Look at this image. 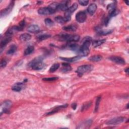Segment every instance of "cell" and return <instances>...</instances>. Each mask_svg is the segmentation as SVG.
Wrapping results in <instances>:
<instances>
[{
	"label": "cell",
	"mask_w": 129,
	"mask_h": 129,
	"mask_svg": "<svg viewBox=\"0 0 129 129\" xmlns=\"http://www.w3.org/2000/svg\"><path fill=\"white\" fill-rule=\"evenodd\" d=\"M91 39L90 37H86L84 41L82 46L80 48L77 53L81 57L87 56L89 54V47L91 44Z\"/></svg>",
	"instance_id": "cell-1"
},
{
	"label": "cell",
	"mask_w": 129,
	"mask_h": 129,
	"mask_svg": "<svg viewBox=\"0 0 129 129\" xmlns=\"http://www.w3.org/2000/svg\"><path fill=\"white\" fill-rule=\"evenodd\" d=\"M97 10V5L95 4H91L87 8V12L90 15H92Z\"/></svg>",
	"instance_id": "cell-13"
},
{
	"label": "cell",
	"mask_w": 129,
	"mask_h": 129,
	"mask_svg": "<svg viewBox=\"0 0 129 129\" xmlns=\"http://www.w3.org/2000/svg\"><path fill=\"white\" fill-rule=\"evenodd\" d=\"M59 67H60V64H58V63L54 64L50 68L49 72H50V73H53V72H55L59 68Z\"/></svg>",
	"instance_id": "cell-29"
},
{
	"label": "cell",
	"mask_w": 129,
	"mask_h": 129,
	"mask_svg": "<svg viewBox=\"0 0 129 129\" xmlns=\"http://www.w3.org/2000/svg\"><path fill=\"white\" fill-rule=\"evenodd\" d=\"M125 72L127 73V74H129V68H126V69H125Z\"/></svg>",
	"instance_id": "cell-41"
},
{
	"label": "cell",
	"mask_w": 129,
	"mask_h": 129,
	"mask_svg": "<svg viewBox=\"0 0 129 129\" xmlns=\"http://www.w3.org/2000/svg\"><path fill=\"white\" fill-rule=\"evenodd\" d=\"M17 50V47L15 46V45H12L9 48V49L7 51V55H11L14 54L16 51Z\"/></svg>",
	"instance_id": "cell-28"
},
{
	"label": "cell",
	"mask_w": 129,
	"mask_h": 129,
	"mask_svg": "<svg viewBox=\"0 0 129 129\" xmlns=\"http://www.w3.org/2000/svg\"><path fill=\"white\" fill-rule=\"evenodd\" d=\"M38 13L40 15H47L52 14L54 13L48 7L41 8L39 9L38 10Z\"/></svg>",
	"instance_id": "cell-10"
},
{
	"label": "cell",
	"mask_w": 129,
	"mask_h": 129,
	"mask_svg": "<svg viewBox=\"0 0 129 129\" xmlns=\"http://www.w3.org/2000/svg\"><path fill=\"white\" fill-rule=\"evenodd\" d=\"M58 78L57 77H51V78H43L42 80L46 81H56L57 79Z\"/></svg>",
	"instance_id": "cell-36"
},
{
	"label": "cell",
	"mask_w": 129,
	"mask_h": 129,
	"mask_svg": "<svg viewBox=\"0 0 129 129\" xmlns=\"http://www.w3.org/2000/svg\"><path fill=\"white\" fill-rule=\"evenodd\" d=\"M12 40V38L11 37H9V36H6V37L5 38H4V40H2L1 41V52L2 51V49L7 46V44L9 43L11 40Z\"/></svg>",
	"instance_id": "cell-12"
},
{
	"label": "cell",
	"mask_w": 129,
	"mask_h": 129,
	"mask_svg": "<svg viewBox=\"0 0 129 129\" xmlns=\"http://www.w3.org/2000/svg\"><path fill=\"white\" fill-rule=\"evenodd\" d=\"M110 19H111V17L108 16L107 17H106L105 19V20H104V24L105 26H107V24H108L109 22V20H110Z\"/></svg>",
	"instance_id": "cell-39"
},
{
	"label": "cell",
	"mask_w": 129,
	"mask_h": 129,
	"mask_svg": "<svg viewBox=\"0 0 129 129\" xmlns=\"http://www.w3.org/2000/svg\"><path fill=\"white\" fill-rule=\"evenodd\" d=\"M102 59V57L100 55H95L93 56H92L90 57L89 58V60L90 61L92 62H99Z\"/></svg>",
	"instance_id": "cell-25"
},
{
	"label": "cell",
	"mask_w": 129,
	"mask_h": 129,
	"mask_svg": "<svg viewBox=\"0 0 129 129\" xmlns=\"http://www.w3.org/2000/svg\"><path fill=\"white\" fill-rule=\"evenodd\" d=\"M24 86L23 84L22 83H17L16 84L13 86L12 89L14 91L16 92H19L22 90V89H23V87Z\"/></svg>",
	"instance_id": "cell-14"
},
{
	"label": "cell",
	"mask_w": 129,
	"mask_h": 129,
	"mask_svg": "<svg viewBox=\"0 0 129 129\" xmlns=\"http://www.w3.org/2000/svg\"><path fill=\"white\" fill-rule=\"evenodd\" d=\"M112 32L111 30H102L101 29H99L97 31V33L99 35H106Z\"/></svg>",
	"instance_id": "cell-30"
},
{
	"label": "cell",
	"mask_w": 129,
	"mask_h": 129,
	"mask_svg": "<svg viewBox=\"0 0 129 129\" xmlns=\"http://www.w3.org/2000/svg\"><path fill=\"white\" fill-rule=\"evenodd\" d=\"M12 104L10 100H6L4 101L2 105V111L1 112V114L3 112L5 113H9V109L11 106Z\"/></svg>",
	"instance_id": "cell-8"
},
{
	"label": "cell",
	"mask_w": 129,
	"mask_h": 129,
	"mask_svg": "<svg viewBox=\"0 0 129 129\" xmlns=\"http://www.w3.org/2000/svg\"><path fill=\"white\" fill-rule=\"evenodd\" d=\"M45 66V64L42 62V59L39 56L35 58L30 63V66L31 68L35 70H40L42 69Z\"/></svg>",
	"instance_id": "cell-3"
},
{
	"label": "cell",
	"mask_w": 129,
	"mask_h": 129,
	"mask_svg": "<svg viewBox=\"0 0 129 129\" xmlns=\"http://www.w3.org/2000/svg\"><path fill=\"white\" fill-rule=\"evenodd\" d=\"M72 70V67L69 64L63 63L62 66L61 71L64 73L69 72Z\"/></svg>",
	"instance_id": "cell-16"
},
{
	"label": "cell",
	"mask_w": 129,
	"mask_h": 129,
	"mask_svg": "<svg viewBox=\"0 0 129 129\" xmlns=\"http://www.w3.org/2000/svg\"><path fill=\"white\" fill-rule=\"evenodd\" d=\"M59 5H60L59 3H58L57 2H54L52 4H51L48 6V7L50 8V9L52 11V12L54 13L56 11V10H58Z\"/></svg>",
	"instance_id": "cell-21"
},
{
	"label": "cell",
	"mask_w": 129,
	"mask_h": 129,
	"mask_svg": "<svg viewBox=\"0 0 129 129\" xmlns=\"http://www.w3.org/2000/svg\"><path fill=\"white\" fill-rule=\"evenodd\" d=\"M107 10L108 11L109 13V15H111L117 9H116V7H115V5L113 3L112 4H109L107 7Z\"/></svg>",
	"instance_id": "cell-19"
},
{
	"label": "cell",
	"mask_w": 129,
	"mask_h": 129,
	"mask_svg": "<svg viewBox=\"0 0 129 129\" xmlns=\"http://www.w3.org/2000/svg\"><path fill=\"white\" fill-rule=\"evenodd\" d=\"M57 39L60 41H67L69 42H77L79 40L80 36L78 35L61 34L57 36Z\"/></svg>",
	"instance_id": "cell-2"
},
{
	"label": "cell",
	"mask_w": 129,
	"mask_h": 129,
	"mask_svg": "<svg viewBox=\"0 0 129 129\" xmlns=\"http://www.w3.org/2000/svg\"><path fill=\"white\" fill-rule=\"evenodd\" d=\"M21 31V29L20 28L19 26H15L12 27V28H9L7 31H6L5 35L6 36H9V37H11L12 35H13L14 33H16V32L18 31Z\"/></svg>",
	"instance_id": "cell-9"
},
{
	"label": "cell",
	"mask_w": 129,
	"mask_h": 129,
	"mask_svg": "<svg viewBox=\"0 0 129 129\" xmlns=\"http://www.w3.org/2000/svg\"><path fill=\"white\" fill-rule=\"evenodd\" d=\"M78 2L81 5L83 6H86L88 4L89 1H87V0H80Z\"/></svg>",
	"instance_id": "cell-35"
},
{
	"label": "cell",
	"mask_w": 129,
	"mask_h": 129,
	"mask_svg": "<svg viewBox=\"0 0 129 129\" xmlns=\"http://www.w3.org/2000/svg\"><path fill=\"white\" fill-rule=\"evenodd\" d=\"M44 22H45V23H46V25L48 26V27L52 26L54 25V22L50 18L46 19L44 20Z\"/></svg>",
	"instance_id": "cell-33"
},
{
	"label": "cell",
	"mask_w": 129,
	"mask_h": 129,
	"mask_svg": "<svg viewBox=\"0 0 129 129\" xmlns=\"http://www.w3.org/2000/svg\"><path fill=\"white\" fill-rule=\"evenodd\" d=\"M101 96H98L96 98V102H95V112H97L98 111L99 105L100 104V102L101 100Z\"/></svg>",
	"instance_id": "cell-32"
},
{
	"label": "cell",
	"mask_w": 129,
	"mask_h": 129,
	"mask_svg": "<svg viewBox=\"0 0 129 129\" xmlns=\"http://www.w3.org/2000/svg\"><path fill=\"white\" fill-rule=\"evenodd\" d=\"M87 18V15L85 12L80 11L76 15V19L77 22L82 23L84 22Z\"/></svg>",
	"instance_id": "cell-5"
},
{
	"label": "cell",
	"mask_w": 129,
	"mask_h": 129,
	"mask_svg": "<svg viewBox=\"0 0 129 129\" xmlns=\"http://www.w3.org/2000/svg\"><path fill=\"white\" fill-rule=\"evenodd\" d=\"M91 105V103L90 102H86L84 105H83V106L82 107V111H85L86 109H87L88 108L90 107V106Z\"/></svg>",
	"instance_id": "cell-34"
},
{
	"label": "cell",
	"mask_w": 129,
	"mask_h": 129,
	"mask_svg": "<svg viewBox=\"0 0 129 129\" xmlns=\"http://www.w3.org/2000/svg\"><path fill=\"white\" fill-rule=\"evenodd\" d=\"M25 20H23L22 21H21L20 23H19V27H20V28L21 29V31L23 30V29L24 28V27H25Z\"/></svg>",
	"instance_id": "cell-37"
},
{
	"label": "cell",
	"mask_w": 129,
	"mask_h": 129,
	"mask_svg": "<svg viewBox=\"0 0 129 129\" xmlns=\"http://www.w3.org/2000/svg\"><path fill=\"white\" fill-rule=\"evenodd\" d=\"M34 50V47L32 46H30L28 47L25 50L24 53V55L25 56L29 55H30V54H31L32 53H33Z\"/></svg>",
	"instance_id": "cell-26"
},
{
	"label": "cell",
	"mask_w": 129,
	"mask_h": 129,
	"mask_svg": "<svg viewBox=\"0 0 129 129\" xmlns=\"http://www.w3.org/2000/svg\"><path fill=\"white\" fill-rule=\"evenodd\" d=\"M68 106V105H61V106H58L57 107H56L55 108H54L53 110L51 111V112H50L49 113H48L47 115H51L52 114H54L55 113H57L58 111H60V109H63V108H65L66 107H67Z\"/></svg>",
	"instance_id": "cell-17"
},
{
	"label": "cell",
	"mask_w": 129,
	"mask_h": 129,
	"mask_svg": "<svg viewBox=\"0 0 129 129\" xmlns=\"http://www.w3.org/2000/svg\"><path fill=\"white\" fill-rule=\"evenodd\" d=\"M93 69V66L91 64H84L79 66L77 69L76 72L79 76H82L85 73L91 72Z\"/></svg>",
	"instance_id": "cell-4"
},
{
	"label": "cell",
	"mask_w": 129,
	"mask_h": 129,
	"mask_svg": "<svg viewBox=\"0 0 129 129\" xmlns=\"http://www.w3.org/2000/svg\"><path fill=\"white\" fill-rule=\"evenodd\" d=\"M81 57L79 56H74L73 57H71V58H63V57H60V59L62 60H63L67 62H75L77 60H78L79 59H80Z\"/></svg>",
	"instance_id": "cell-20"
},
{
	"label": "cell",
	"mask_w": 129,
	"mask_h": 129,
	"mask_svg": "<svg viewBox=\"0 0 129 129\" xmlns=\"http://www.w3.org/2000/svg\"><path fill=\"white\" fill-rule=\"evenodd\" d=\"M72 108L74 109H75L76 108V107H77V105L75 104H73L72 105Z\"/></svg>",
	"instance_id": "cell-40"
},
{
	"label": "cell",
	"mask_w": 129,
	"mask_h": 129,
	"mask_svg": "<svg viewBox=\"0 0 129 129\" xmlns=\"http://www.w3.org/2000/svg\"><path fill=\"white\" fill-rule=\"evenodd\" d=\"M14 5V2L12 1L7 8L2 10L1 11V17H3L8 15L12 10L13 8Z\"/></svg>",
	"instance_id": "cell-7"
},
{
	"label": "cell",
	"mask_w": 129,
	"mask_h": 129,
	"mask_svg": "<svg viewBox=\"0 0 129 129\" xmlns=\"http://www.w3.org/2000/svg\"><path fill=\"white\" fill-rule=\"evenodd\" d=\"M105 40H94L92 42V46L94 48H97L99 46H101L103 43H104L105 42Z\"/></svg>",
	"instance_id": "cell-22"
},
{
	"label": "cell",
	"mask_w": 129,
	"mask_h": 129,
	"mask_svg": "<svg viewBox=\"0 0 129 129\" xmlns=\"http://www.w3.org/2000/svg\"><path fill=\"white\" fill-rule=\"evenodd\" d=\"M40 28L37 25H31L28 27L27 30L31 33H37L40 31Z\"/></svg>",
	"instance_id": "cell-15"
},
{
	"label": "cell",
	"mask_w": 129,
	"mask_h": 129,
	"mask_svg": "<svg viewBox=\"0 0 129 129\" xmlns=\"http://www.w3.org/2000/svg\"><path fill=\"white\" fill-rule=\"evenodd\" d=\"M31 38V36L28 34V33H23L22 34H21L20 36V39L21 41H24V42H26V41H29V40H30Z\"/></svg>",
	"instance_id": "cell-18"
},
{
	"label": "cell",
	"mask_w": 129,
	"mask_h": 129,
	"mask_svg": "<svg viewBox=\"0 0 129 129\" xmlns=\"http://www.w3.org/2000/svg\"><path fill=\"white\" fill-rule=\"evenodd\" d=\"M125 120V118L123 117H118V118H115L111 120L108 121L107 122L106 124L108 125H119L121 122H123Z\"/></svg>",
	"instance_id": "cell-6"
},
{
	"label": "cell",
	"mask_w": 129,
	"mask_h": 129,
	"mask_svg": "<svg viewBox=\"0 0 129 129\" xmlns=\"http://www.w3.org/2000/svg\"><path fill=\"white\" fill-rule=\"evenodd\" d=\"M113 62L120 64H125V61L124 59L118 56H113L109 58Z\"/></svg>",
	"instance_id": "cell-11"
},
{
	"label": "cell",
	"mask_w": 129,
	"mask_h": 129,
	"mask_svg": "<svg viewBox=\"0 0 129 129\" xmlns=\"http://www.w3.org/2000/svg\"><path fill=\"white\" fill-rule=\"evenodd\" d=\"M68 2H67L66 3H61L60 4L59 6V8H58V10H61L62 11H67L69 9V4H68Z\"/></svg>",
	"instance_id": "cell-23"
},
{
	"label": "cell",
	"mask_w": 129,
	"mask_h": 129,
	"mask_svg": "<svg viewBox=\"0 0 129 129\" xmlns=\"http://www.w3.org/2000/svg\"><path fill=\"white\" fill-rule=\"evenodd\" d=\"M63 29L66 31H75L77 29V27L74 25H70L64 27Z\"/></svg>",
	"instance_id": "cell-24"
},
{
	"label": "cell",
	"mask_w": 129,
	"mask_h": 129,
	"mask_svg": "<svg viewBox=\"0 0 129 129\" xmlns=\"http://www.w3.org/2000/svg\"><path fill=\"white\" fill-rule=\"evenodd\" d=\"M50 37V35L48 34H43V35H41L40 36H38L37 37V40L40 41H43L44 40H47L48 38H49Z\"/></svg>",
	"instance_id": "cell-31"
},
{
	"label": "cell",
	"mask_w": 129,
	"mask_h": 129,
	"mask_svg": "<svg viewBox=\"0 0 129 129\" xmlns=\"http://www.w3.org/2000/svg\"><path fill=\"white\" fill-rule=\"evenodd\" d=\"M6 65H7V62H6L5 60H2L1 62V64H0V66H1V68H5Z\"/></svg>",
	"instance_id": "cell-38"
},
{
	"label": "cell",
	"mask_w": 129,
	"mask_h": 129,
	"mask_svg": "<svg viewBox=\"0 0 129 129\" xmlns=\"http://www.w3.org/2000/svg\"><path fill=\"white\" fill-rule=\"evenodd\" d=\"M55 20L56 22L57 23H59L60 24H64L66 22H67L66 18L64 17H63L60 16H58L55 18Z\"/></svg>",
	"instance_id": "cell-27"
}]
</instances>
